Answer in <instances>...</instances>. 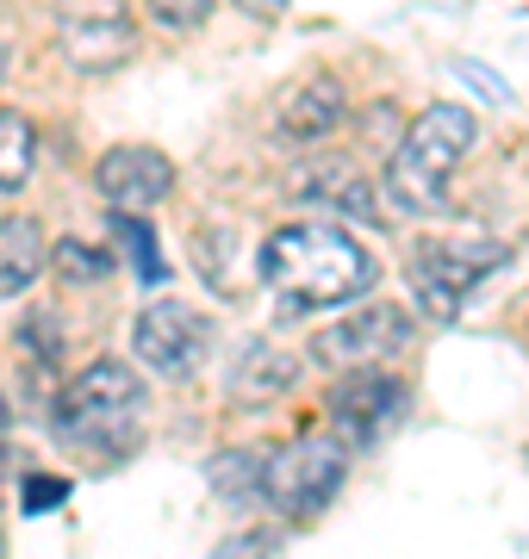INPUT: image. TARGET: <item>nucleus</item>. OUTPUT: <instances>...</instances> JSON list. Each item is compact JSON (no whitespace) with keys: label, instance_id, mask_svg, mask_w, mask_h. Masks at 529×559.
<instances>
[{"label":"nucleus","instance_id":"nucleus-1","mask_svg":"<svg viewBox=\"0 0 529 559\" xmlns=\"http://www.w3.org/2000/svg\"><path fill=\"white\" fill-rule=\"evenodd\" d=\"M262 280L286 311H343L374 293V255L337 224H281L262 242Z\"/></svg>","mask_w":529,"mask_h":559},{"label":"nucleus","instance_id":"nucleus-2","mask_svg":"<svg viewBox=\"0 0 529 559\" xmlns=\"http://www.w3.org/2000/svg\"><path fill=\"white\" fill-rule=\"evenodd\" d=\"M138 423L143 380L113 355L87 360L75 380H62L57 404H50V436L82 460H125L138 448Z\"/></svg>","mask_w":529,"mask_h":559},{"label":"nucleus","instance_id":"nucleus-3","mask_svg":"<svg viewBox=\"0 0 529 559\" xmlns=\"http://www.w3.org/2000/svg\"><path fill=\"white\" fill-rule=\"evenodd\" d=\"M473 150V112L468 106H430L424 119L411 124L405 138H399V150H392L387 162V193L399 212H418V218H430V212H443L448 200V175H455V162Z\"/></svg>","mask_w":529,"mask_h":559},{"label":"nucleus","instance_id":"nucleus-4","mask_svg":"<svg viewBox=\"0 0 529 559\" xmlns=\"http://www.w3.org/2000/svg\"><path fill=\"white\" fill-rule=\"evenodd\" d=\"M343 436H325V429H311V436L286 441L268 454V473H262V498L281 510L286 522L299 516H318L337 491H343Z\"/></svg>","mask_w":529,"mask_h":559},{"label":"nucleus","instance_id":"nucleus-5","mask_svg":"<svg viewBox=\"0 0 529 559\" xmlns=\"http://www.w3.org/2000/svg\"><path fill=\"white\" fill-rule=\"evenodd\" d=\"M505 261V242H486V237H430L411 249V293L424 305V318L436 323H455L461 305L480 280Z\"/></svg>","mask_w":529,"mask_h":559},{"label":"nucleus","instance_id":"nucleus-6","mask_svg":"<svg viewBox=\"0 0 529 559\" xmlns=\"http://www.w3.org/2000/svg\"><path fill=\"white\" fill-rule=\"evenodd\" d=\"M57 44L69 69L113 75L138 50V25L125 13V0H57Z\"/></svg>","mask_w":529,"mask_h":559},{"label":"nucleus","instance_id":"nucleus-7","mask_svg":"<svg viewBox=\"0 0 529 559\" xmlns=\"http://www.w3.org/2000/svg\"><path fill=\"white\" fill-rule=\"evenodd\" d=\"M205 348H212V323H205V311H193L181 299H156L131 318V355L156 380H187L205 360Z\"/></svg>","mask_w":529,"mask_h":559},{"label":"nucleus","instance_id":"nucleus-8","mask_svg":"<svg viewBox=\"0 0 529 559\" xmlns=\"http://www.w3.org/2000/svg\"><path fill=\"white\" fill-rule=\"evenodd\" d=\"M94 193H101L113 212H150L175 193V162L156 150V143H113L101 162H94Z\"/></svg>","mask_w":529,"mask_h":559},{"label":"nucleus","instance_id":"nucleus-9","mask_svg":"<svg viewBox=\"0 0 529 559\" xmlns=\"http://www.w3.org/2000/svg\"><path fill=\"white\" fill-rule=\"evenodd\" d=\"M411 342V318L399 305H362V311H349L337 318L330 330H318V360L330 367H387V355H399Z\"/></svg>","mask_w":529,"mask_h":559},{"label":"nucleus","instance_id":"nucleus-10","mask_svg":"<svg viewBox=\"0 0 529 559\" xmlns=\"http://www.w3.org/2000/svg\"><path fill=\"white\" fill-rule=\"evenodd\" d=\"M399 411H405V380H392L387 367H349L343 380L330 385V417H337L343 441H355V448L380 441V429Z\"/></svg>","mask_w":529,"mask_h":559},{"label":"nucleus","instance_id":"nucleus-11","mask_svg":"<svg viewBox=\"0 0 529 559\" xmlns=\"http://www.w3.org/2000/svg\"><path fill=\"white\" fill-rule=\"evenodd\" d=\"M286 200L318 205V212H337V218H374V180L355 168L349 156H311L286 175Z\"/></svg>","mask_w":529,"mask_h":559},{"label":"nucleus","instance_id":"nucleus-12","mask_svg":"<svg viewBox=\"0 0 529 559\" xmlns=\"http://www.w3.org/2000/svg\"><path fill=\"white\" fill-rule=\"evenodd\" d=\"M293 385H299V355H286L281 342H249L231 367V380H224V399L244 404V411H262V404L286 399Z\"/></svg>","mask_w":529,"mask_h":559},{"label":"nucleus","instance_id":"nucleus-13","mask_svg":"<svg viewBox=\"0 0 529 559\" xmlns=\"http://www.w3.org/2000/svg\"><path fill=\"white\" fill-rule=\"evenodd\" d=\"M343 112H349V100H343V81H330V75H318V81H299L293 87V100L281 106V119H274V143H325L337 124H343Z\"/></svg>","mask_w":529,"mask_h":559},{"label":"nucleus","instance_id":"nucleus-14","mask_svg":"<svg viewBox=\"0 0 529 559\" xmlns=\"http://www.w3.org/2000/svg\"><path fill=\"white\" fill-rule=\"evenodd\" d=\"M50 242L32 218H0V299H20L25 286L44 274Z\"/></svg>","mask_w":529,"mask_h":559},{"label":"nucleus","instance_id":"nucleus-15","mask_svg":"<svg viewBox=\"0 0 529 559\" xmlns=\"http://www.w3.org/2000/svg\"><path fill=\"white\" fill-rule=\"evenodd\" d=\"M38 168V131L25 112H0V193H20Z\"/></svg>","mask_w":529,"mask_h":559},{"label":"nucleus","instance_id":"nucleus-16","mask_svg":"<svg viewBox=\"0 0 529 559\" xmlns=\"http://www.w3.org/2000/svg\"><path fill=\"white\" fill-rule=\"evenodd\" d=\"M113 237H119V249H125V261H131L138 286H163L168 261H163V249H156V230H150L138 212H119V218H113Z\"/></svg>","mask_w":529,"mask_h":559},{"label":"nucleus","instance_id":"nucleus-17","mask_svg":"<svg viewBox=\"0 0 529 559\" xmlns=\"http://www.w3.org/2000/svg\"><path fill=\"white\" fill-rule=\"evenodd\" d=\"M205 473H212V491H219L224 503H249V498H262L268 454H256V448H237V454H219Z\"/></svg>","mask_w":529,"mask_h":559},{"label":"nucleus","instance_id":"nucleus-18","mask_svg":"<svg viewBox=\"0 0 529 559\" xmlns=\"http://www.w3.org/2000/svg\"><path fill=\"white\" fill-rule=\"evenodd\" d=\"M50 261H57V274L69 280V286H94V280L113 274V255H106V249H87L82 237H62L57 249H50Z\"/></svg>","mask_w":529,"mask_h":559},{"label":"nucleus","instance_id":"nucleus-19","mask_svg":"<svg viewBox=\"0 0 529 559\" xmlns=\"http://www.w3.org/2000/svg\"><path fill=\"white\" fill-rule=\"evenodd\" d=\"M20 348L50 367V360H57V311H32V318L20 323Z\"/></svg>","mask_w":529,"mask_h":559},{"label":"nucleus","instance_id":"nucleus-20","mask_svg":"<svg viewBox=\"0 0 529 559\" xmlns=\"http://www.w3.org/2000/svg\"><path fill=\"white\" fill-rule=\"evenodd\" d=\"M62 498H69V479H57V473H32V479L20 485V510H25V516H38V510H57Z\"/></svg>","mask_w":529,"mask_h":559},{"label":"nucleus","instance_id":"nucleus-21","mask_svg":"<svg viewBox=\"0 0 529 559\" xmlns=\"http://www.w3.org/2000/svg\"><path fill=\"white\" fill-rule=\"evenodd\" d=\"M212 7H219V0H150V13H156L168 32H193V25H205Z\"/></svg>","mask_w":529,"mask_h":559},{"label":"nucleus","instance_id":"nucleus-22","mask_svg":"<svg viewBox=\"0 0 529 559\" xmlns=\"http://www.w3.org/2000/svg\"><path fill=\"white\" fill-rule=\"evenodd\" d=\"M281 547V535H244V540H224L219 559H268Z\"/></svg>","mask_w":529,"mask_h":559},{"label":"nucleus","instance_id":"nucleus-23","mask_svg":"<svg viewBox=\"0 0 529 559\" xmlns=\"http://www.w3.org/2000/svg\"><path fill=\"white\" fill-rule=\"evenodd\" d=\"M249 13H274V7H286V0H244Z\"/></svg>","mask_w":529,"mask_h":559},{"label":"nucleus","instance_id":"nucleus-24","mask_svg":"<svg viewBox=\"0 0 529 559\" xmlns=\"http://www.w3.org/2000/svg\"><path fill=\"white\" fill-rule=\"evenodd\" d=\"M0 454H7V399H0Z\"/></svg>","mask_w":529,"mask_h":559},{"label":"nucleus","instance_id":"nucleus-25","mask_svg":"<svg viewBox=\"0 0 529 559\" xmlns=\"http://www.w3.org/2000/svg\"><path fill=\"white\" fill-rule=\"evenodd\" d=\"M0 81H7V44H0Z\"/></svg>","mask_w":529,"mask_h":559}]
</instances>
